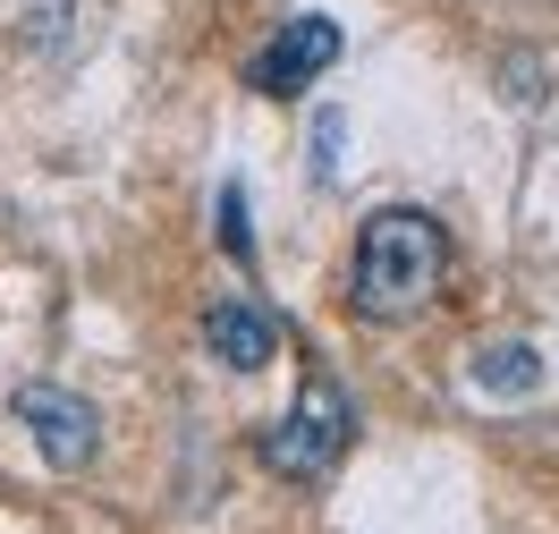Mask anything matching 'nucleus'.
<instances>
[{"instance_id":"f257e3e1","label":"nucleus","mask_w":559,"mask_h":534,"mask_svg":"<svg viewBox=\"0 0 559 534\" xmlns=\"http://www.w3.org/2000/svg\"><path fill=\"white\" fill-rule=\"evenodd\" d=\"M450 281V229L416 204H382L356 229V263H348V306L365 322H416Z\"/></svg>"},{"instance_id":"f03ea898","label":"nucleus","mask_w":559,"mask_h":534,"mask_svg":"<svg viewBox=\"0 0 559 534\" xmlns=\"http://www.w3.org/2000/svg\"><path fill=\"white\" fill-rule=\"evenodd\" d=\"M348 441H356L348 391H340L331 373H306V391L288 399V416L263 432V466H272L280 484H322L331 466L348 459Z\"/></svg>"},{"instance_id":"7ed1b4c3","label":"nucleus","mask_w":559,"mask_h":534,"mask_svg":"<svg viewBox=\"0 0 559 534\" xmlns=\"http://www.w3.org/2000/svg\"><path fill=\"white\" fill-rule=\"evenodd\" d=\"M348 51V35H340V17H322V9H306V17H288L254 60H246V85L263 94V103H297L306 85H314L331 60Z\"/></svg>"},{"instance_id":"20e7f679","label":"nucleus","mask_w":559,"mask_h":534,"mask_svg":"<svg viewBox=\"0 0 559 534\" xmlns=\"http://www.w3.org/2000/svg\"><path fill=\"white\" fill-rule=\"evenodd\" d=\"M9 416L35 432V450L60 466V475H76V466L103 459V416H94V399L60 391V382H26V391L9 399Z\"/></svg>"},{"instance_id":"39448f33","label":"nucleus","mask_w":559,"mask_h":534,"mask_svg":"<svg viewBox=\"0 0 559 534\" xmlns=\"http://www.w3.org/2000/svg\"><path fill=\"white\" fill-rule=\"evenodd\" d=\"M204 356H221L229 373H263L280 356L272 306H254V297H212L204 306Z\"/></svg>"},{"instance_id":"423d86ee","label":"nucleus","mask_w":559,"mask_h":534,"mask_svg":"<svg viewBox=\"0 0 559 534\" xmlns=\"http://www.w3.org/2000/svg\"><path fill=\"white\" fill-rule=\"evenodd\" d=\"M534 382H543V356L525 348V340H491L475 356V391H491V399H525Z\"/></svg>"},{"instance_id":"0eeeda50","label":"nucleus","mask_w":559,"mask_h":534,"mask_svg":"<svg viewBox=\"0 0 559 534\" xmlns=\"http://www.w3.org/2000/svg\"><path fill=\"white\" fill-rule=\"evenodd\" d=\"M221 247L238 254V263H254V229H246V187L238 178L221 187Z\"/></svg>"},{"instance_id":"6e6552de","label":"nucleus","mask_w":559,"mask_h":534,"mask_svg":"<svg viewBox=\"0 0 559 534\" xmlns=\"http://www.w3.org/2000/svg\"><path fill=\"white\" fill-rule=\"evenodd\" d=\"M340 137H348V119L322 110V119H314V178H340Z\"/></svg>"}]
</instances>
